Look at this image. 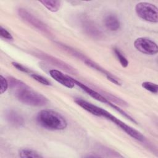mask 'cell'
Segmentation results:
<instances>
[{"label": "cell", "mask_w": 158, "mask_h": 158, "mask_svg": "<svg viewBox=\"0 0 158 158\" xmlns=\"http://www.w3.org/2000/svg\"><path fill=\"white\" fill-rule=\"evenodd\" d=\"M36 122L42 127L50 130H62L67 122L59 113L53 110H41L36 115Z\"/></svg>", "instance_id": "cell-2"}, {"label": "cell", "mask_w": 158, "mask_h": 158, "mask_svg": "<svg viewBox=\"0 0 158 158\" xmlns=\"http://www.w3.org/2000/svg\"><path fill=\"white\" fill-rule=\"evenodd\" d=\"M12 65L15 69H17L18 70H19L20 72H22L25 73H29L30 75L31 74V71L30 70V69H28V68H27L26 67H25L24 65H22L19 63H17V62H12Z\"/></svg>", "instance_id": "cell-22"}, {"label": "cell", "mask_w": 158, "mask_h": 158, "mask_svg": "<svg viewBox=\"0 0 158 158\" xmlns=\"http://www.w3.org/2000/svg\"><path fill=\"white\" fill-rule=\"evenodd\" d=\"M30 76L35 80H36V81H38V83L43 85H46V86H49V85H51V83L50 82L49 80H48L46 78L40 75H38V74H36V73H31L30 75Z\"/></svg>", "instance_id": "cell-19"}, {"label": "cell", "mask_w": 158, "mask_h": 158, "mask_svg": "<svg viewBox=\"0 0 158 158\" xmlns=\"http://www.w3.org/2000/svg\"><path fill=\"white\" fill-rule=\"evenodd\" d=\"M19 155L22 158H39L42 156L36 151L29 149H22L19 152Z\"/></svg>", "instance_id": "cell-16"}, {"label": "cell", "mask_w": 158, "mask_h": 158, "mask_svg": "<svg viewBox=\"0 0 158 158\" xmlns=\"http://www.w3.org/2000/svg\"><path fill=\"white\" fill-rule=\"evenodd\" d=\"M142 86L146 90L149 91V92L154 94H157L158 91V86L157 84L150 82V81H144L142 83Z\"/></svg>", "instance_id": "cell-18"}, {"label": "cell", "mask_w": 158, "mask_h": 158, "mask_svg": "<svg viewBox=\"0 0 158 158\" xmlns=\"http://www.w3.org/2000/svg\"><path fill=\"white\" fill-rule=\"evenodd\" d=\"M18 14L22 20L39 31L48 35H51V31L48 26L27 9L23 8L19 9Z\"/></svg>", "instance_id": "cell-6"}, {"label": "cell", "mask_w": 158, "mask_h": 158, "mask_svg": "<svg viewBox=\"0 0 158 158\" xmlns=\"http://www.w3.org/2000/svg\"><path fill=\"white\" fill-rule=\"evenodd\" d=\"M81 25L85 32L90 37L96 40L103 38L102 31L93 21L85 19L83 20Z\"/></svg>", "instance_id": "cell-9"}, {"label": "cell", "mask_w": 158, "mask_h": 158, "mask_svg": "<svg viewBox=\"0 0 158 158\" xmlns=\"http://www.w3.org/2000/svg\"><path fill=\"white\" fill-rule=\"evenodd\" d=\"M135 12L139 17L145 21L151 23L158 22V9L153 4L146 2H139L135 6Z\"/></svg>", "instance_id": "cell-5"}, {"label": "cell", "mask_w": 158, "mask_h": 158, "mask_svg": "<svg viewBox=\"0 0 158 158\" xmlns=\"http://www.w3.org/2000/svg\"><path fill=\"white\" fill-rule=\"evenodd\" d=\"M49 73L53 79L68 88H73L75 85L71 77L64 75L58 70L52 69L49 70Z\"/></svg>", "instance_id": "cell-10"}, {"label": "cell", "mask_w": 158, "mask_h": 158, "mask_svg": "<svg viewBox=\"0 0 158 158\" xmlns=\"http://www.w3.org/2000/svg\"><path fill=\"white\" fill-rule=\"evenodd\" d=\"M35 55L37 57H38L39 58L45 60L47 62H48L53 65H55L56 66L60 68L61 69L65 70L67 72H69V73H73V74L76 73L75 69H73L72 67H71L70 65H68L65 62H64L59 60V59H57L52 56H50L49 54H47L44 52H36Z\"/></svg>", "instance_id": "cell-8"}, {"label": "cell", "mask_w": 158, "mask_h": 158, "mask_svg": "<svg viewBox=\"0 0 158 158\" xmlns=\"http://www.w3.org/2000/svg\"><path fill=\"white\" fill-rule=\"evenodd\" d=\"M75 102H76L77 104H78L80 107H81L87 112L91 113V114L95 116L100 117L101 109V107L97 106H95L81 98H75Z\"/></svg>", "instance_id": "cell-12"}, {"label": "cell", "mask_w": 158, "mask_h": 158, "mask_svg": "<svg viewBox=\"0 0 158 158\" xmlns=\"http://www.w3.org/2000/svg\"><path fill=\"white\" fill-rule=\"evenodd\" d=\"M15 98L22 103L31 106H43L48 104V99L43 94L34 91L22 81L13 77L9 82Z\"/></svg>", "instance_id": "cell-1"}, {"label": "cell", "mask_w": 158, "mask_h": 158, "mask_svg": "<svg viewBox=\"0 0 158 158\" xmlns=\"http://www.w3.org/2000/svg\"><path fill=\"white\" fill-rule=\"evenodd\" d=\"M114 52L121 65L123 67H127L128 65V61L121 51L118 48H114Z\"/></svg>", "instance_id": "cell-17"}, {"label": "cell", "mask_w": 158, "mask_h": 158, "mask_svg": "<svg viewBox=\"0 0 158 158\" xmlns=\"http://www.w3.org/2000/svg\"><path fill=\"white\" fill-rule=\"evenodd\" d=\"M134 46L138 51L148 55H155L158 52L157 44L153 40L146 37L136 39L134 41Z\"/></svg>", "instance_id": "cell-7"}, {"label": "cell", "mask_w": 158, "mask_h": 158, "mask_svg": "<svg viewBox=\"0 0 158 158\" xmlns=\"http://www.w3.org/2000/svg\"><path fill=\"white\" fill-rule=\"evenodd\" d=\"M40 3H41L49 11L55 12H57L60 6L61 2L60 1H54V0H44L40 1Z\"/></svg>", "instance_id": "cell-15"}, {"label": "cell", "mask_w": 158, "mask_h": 158, "mask_svg": "<svg viewBox=\"0 0 158 158\" xmlns=\"http://www.w3.org/2000/svg\"><path fill=\"white\" fill-rule=\"evenodd\" d=\"M6 118L7 122L14 127H20L24 123L23 117L17 111L9 110L6 114Z\"/></svg>", "instance_id": "cell-13"}, {"label": "cell", "mask_w": 158, "mask_h": 158, "mask_svg": "<svg viewBox=\"0 0 158 158\" xmlns=\"http://www.w3.org/2000/svg\"><path fill=\"white\" fill-rule=\"evenodd\" d=\"M59 44L61 48L64 49L66 51L69 52V53L72 54V55H73L75 57H77V58L79 59L80 60H81L82 62H83L86 65H87L89 67H91V68L97 70L98 72H99L100 73H101L102 74L105 75V77L110 81H111L114 84H115L117 85H120V82L119 81V80L115 76L112 75L110 72H109L108 71H107L106 70H105L104 69H103L102 67L99 66L96 62H93V60H91L90 59H89L87 57H86L83 54L80 53V52H78L77 51H75L74 49L71 48L70 47H69L68 46H66V45H65L64 44L59 43Z\"/></svg>", "instance_id": "cell-3"}, {"label": "cell", "mask_w": 158, "mask_h": 158, "mask_svg": "<svg viewBox=\"0 0 158 158\" xmlns=\"http://www.w3.org/2000/svg\"><path fill=\"white\" fill-rule=\"evenodd\" d=\"M72 80H73L75 85H77L78 86H79L83 91H84L85 93H86L89 96H90L91 97H92L94 99H96V100H97V101H98L101 102H102V103H104V104H108V105L109 104L110 101L108 100L104 95L100 94L99 93L95 91L94 89H91V88H89L87 85L83 84V83H81V82H80V81L73 78H72Z\"/></svg>", "instance_id": "cell-11"}, {"label": "cell", "mask_w": 158, "mask_h": 158, "mask_svg": "<svg viewBox=\"0 0 158 158\" xmlns=\"http://www.w3.org/2000/svg\"><path fill=\"white\" fill-rule=\"evenodd\" d=\"M9 81L2 75L0 76V93L2 94L5 93L9 86Z\"/></svg>", "instance_id": "cell-20"}, {"label": "cell", "mask_w": 158, "mask_h": 158, "mask_svg": "<svg viewBox=\"0 0 158 158\" xmlns=\"http://www.w3.org/2000/svg\"><path fill=\"white\" fill-rule=\"evenodd\" d=\"M0 35L4 39L7 40H13V36H12L11 33L10 32H9L2 26L0 27Z\"/></svg>", "instance_id": "cell-21"}, {"label": "cell", "mask_w": 158, "mask_h": 158, "mask_svg": "<svg viewBox=\"0 0 158 158\" xmlns=\"http://www.w3.org/2000/svg\"><path fill=\"white\" fill-rule=\"evenodd\" d=\"M100 117H105L107 119L110 120L111 122L114 123L117 126H118L120 129H122L123 131H125L127 135L130 136L131 138L143 143H144L146 141V138L144 137V136L142 135L139 131L135 130L133 127L126 124L125 122L119 120L116 117L111 114L110 112L102 108L101 109Z\"/></svg>", "instance_id": "cell-4"}, {"label": "cell", "mask_w": 158, "mask_h": 158, "mask_svg": "<svg viewBox=\"0 0 158 158\" xmlns=\"http://www.w3.org/2000/svg\"><path fill=\"white\" fill-rule=\"evenodd\" d=\"M106 27L110 31H117L120 27V23L117 17L114 14L107 15L104 20Z\"/></svg>", "instance_id": "cell-14"}]
</instances>
